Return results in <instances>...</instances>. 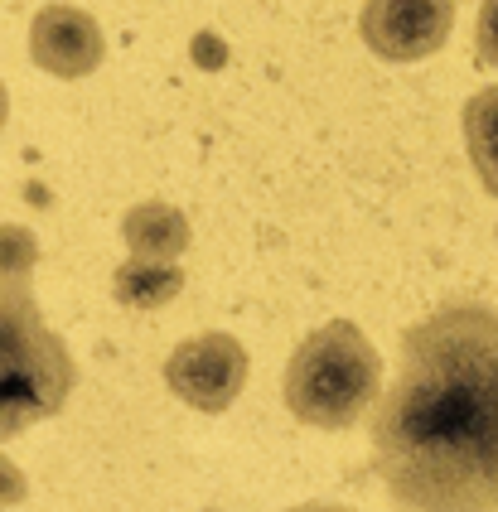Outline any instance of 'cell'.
Here are the masks:
<instances>
[{"mask_svg": "<svg viewBox=\"0 0 498 512\" xmlns=\"http://www.w3.org/2000/svg\"><path fill=\"white\" fill-rule=\"evenodd\" d=\"M450 20H455L450 0H368L358 15V29L378 58L416 63L450 39Z\"/></svg>", "mask_w": 498, "mask_h": 512, "instance_id": "obj_5", "label": "cell"}, {"mask_svg": "<svg viewBox=\"0 0 498 512\" xmlns=\"http://www.w3.org/2000/svg\"><path fill=\"white\" fill-rule=\"evenodd\" d=\"M39 266V237L20 223H0V285H30Z\"/></svg>", "mask_w": 498, "mask_h": 512, "instance_id": "obj_10", "label": "cell"}, {"mask_svg": "<svg viewBox=\"0 0 498 512\" xmlns=\"http://www.w3.org/2000/svg\"><path fill=\"white\" fill-rule=\"evenodd\" d=\"M368 445L397 508L498 512V310L460 300L411 324Z\"/></svg>", "mask_w": 498, "mask_h": 512, "instance_id": "obj_1", "label": "cell"}, {"mask_svg": "<svg viewBox=\"0 0 498 512\" xmlns=\"http://www.w3.org/2000/svg\"><path fill=\"white\" fill-rule=\"evenodd\" d=\"M25 493H30V484H25V474H20V464L15 459L0 455V512L15 508V503H25Z\"/></svg>", "mask_w": 498, "mask_h": 512, "instance_id": "obj_12", "label": "cell"}, {"mask_svg": "<svg viewBox=\"0 0 498 512\" xmlns=\"http://www.w3.org/2000/svg\"><path fill=\"white\" fill-rule=\"evenodd\" d=\"M208 512H218V508H208Z\"/></svg>", "mask_w": 498, "mask_h": 512, "instance_id": "obj_15", "label": "cell"}, {"mask_svg": "<svg viewBox=\"0 0 498 512\" xmlns=\"http://www.w3.org/2000/svg\"><path fill=\"white\" fill-rule=\"evenodd\" d=\"M121 237L136 261H165L175 266L179 256L189 252V218L170 208V203H136L126 218H121Z\"/></svg>", "mask_w": 498, "mask_h": 512, "instance_id": "obj_7", "label": "cell"}, {"mask_svg": "<svg viewBox=\"0 0 498 512\" xmlns=\"http://www.w3.org/2000/svg\"><path fill=\"white\" fill-rule=\"evenodd\" d=\"M165 382L184 406L194 411H228L247 382V348L233 334H199V339H184L165 358Z\"/></svg>", "mask_w": 498, "mask_h": 512, "instance_id": "obj_4", "label": "cell"}, {"mask_svg": "<svg viewBox=\"0 0 498 512\" xmlns=\"http://www.w3.org/2000/svg\"><path fill=\"white\" fill-rule=\"evenodd\" d=\"M102 29L78 5H44L30 25V54L54 78H88L102 63Z\"/></svg>", "mask_w": 498, "mask_h": 512, "instance_id": "obj_6", "label": "cell"}, {"mask_svg": "<svg viewBox=\"0 0 498 512\" xmlns=\"http://www.w3.org/2000/svg\"><path fill=\"white\" fill-rule=\"evenodd\" d=\"M5 116H10V97H5V83H0V126H5Z\"/></svg>", "mask_w": 498, "mask_h": 512, "instance_id": "obj_14", "label": "cell"}, {"mask_svg": "<svg viewBox=\"0 0 498 512\" xmlns=\"http://www.w3.org/2000/svg\"><path fill=\"white\" fill-rule=\"evenodd\" d=\"M474 54L484 68H498V0H484L479 25H474Z\"/></svg>", "mask_w": 498, "mask_h": 512, "instance_id": "obj_11", "label": "cell"}, {"mask_svg": "<svg viewBox=\"0 0 498 512\" xmlns=\"http://www.w3.org/2000/svg\"><path fill=\"white\" fill-rule=\"evenodd\" d=\"M382 387V358L349 319L315 329L286 363V411L315 430H349Z\"/></svg>", "mask_w": 498, "mask_h": 512, "instance_id": "obj_3", "label": "cell"}, {"mask_svg": "<svg viewBox=\"0 0 498 512\" xmlns=\"http://www.w3.org/2000/svg\"><path fill=\"white\" fill-rule=\"evenodd\" d=\"M291 512H353V508H344V503H300Z\"/></svg>", "mask_w": 498, "mask_h": 512, "instance_id": "obj_13", "label": "cell"}, {"mask_svg": "<svg viewBox=\"0 0 498 512\" xmlns=\"http://www.w3.org/2000/svg\"><path fill=\"white\" fill-rule=\"evenodd\" d=\"M465 145L479 184L498 199V87H479L465 102Z\"/></svg>", "mask_w": 498, "mask_h": 512, "instance_id": "obj_9", "label": "cell"}, {"mask_svg": "<svg viewBox=\"0 0 498 512\" xmlns=\"http://www.w3.org/2000/svg\"><path fill=\"white\" fill-rule=\"evenodd\" d=\"M78 387L68 343L44 324L30 285H0V440L59 416Z\"/></svg>", "mask_w": 498, "mask_h": 512, "instance_id": "obj_2", "label": "cell"}, {"mask_svg": "<svg viewBox=\"0 0 498 512\" xmlns=\"http://www.w3.org/2000/svg\"><path fill=\"white\" fill-rule=\"evenodd\" d=\"M179 290H184V271L165 266V261H121L117 276H112V295H117L126 310H160L170 305Z\"/></svg>", "mask_w": 498, "mask_h": 512, "instance_id": "obj_8", "label": "cell"}]
</instances>
